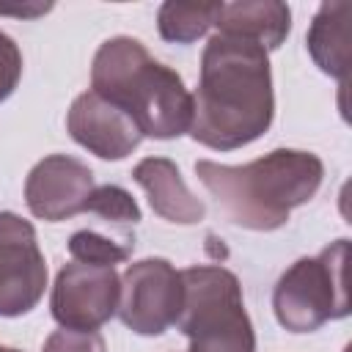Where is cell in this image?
I'll return each instance as SVG.
<instances>
[{"instance_id": "obj_1", "label": "cell", "mask_w": 352, "mask_h": 352, "mask_svg": "<svg viewBox=\"0 0 352 352\" xmlns=\"http://www.w3.org/2000/svg\"><path fill=\"white\" fill-rule=\"evenodd\" d=\"M275 118L270 55L253 41L214 33L201 55L190 138L214 151L258 140Z\"/></svg>"}, {"instance_id": "obj_2", "label": "cell", "mask_w": 352, "mask_h": 352, "mask_svg": "<svg viewBox=\"0 0 352 352\" xmlns=\"http://www.w3.org/2000/svg\"><path fill=\"white\" fill-rule=\"evenodd\" d=\"M195 173L234 226L275 231L289 220L292 209L305 206L319 192L324 165L311 151L275 148L245 165L198 160Z\"/></svg>"}, {"instance_id": "obj_3", "label": "cell", "mask_w": 352, "mask_h": 352, "mask_svg": "<svg viewBox=\"0 0 352 352\" xmlns=\"http://www.w3.org/2000/svg\"><path fill=\"white\" fill-rule=\"evenodd\" d=\"M91 91L121 107L143 138L170 140L190 132L192 94L176 69L154 60L132 36L99 44L91 63Z\"/></svg>"}, {"instance_id": "obj_4", "label": "cell", "mask_w": 352, "mask_h": 352, "mask_svg": "<svg viewBox=\"0 0 352 352\" xmlns=\"http://www.w3.org/2000/svg\"><path fill=\"white\" fill-rule=\"evenodd\" d=\"M176 327L190 338L187 352H256L253 322L242 286L226 267L195 264L182 270V311Z\"/></svg>"}, {"instance_id": "obj_5", "label": "cell", "mask_w": 352, "mask_h": 352, "mask_svg": "<svg viewBox=\"0 0 352 352\" xmlns=\"http://www.w3.org/2000/svg\"><path fill=\"white\" fill-rule=\"evenodd\" d=\"M349 239H336L316 256L297 258L272 289V311L289 333H314L349 316L346 294Z\"/></svg>"}, {"instance_id": "obj_6", "label": "cell", "mask_w": 352, "mask_h": 352, "mask_svg": "<svg viewBox=\"0 0 352 352\" xmlns=\"http://www.w3.org/2000/svg\"><path fill=\"white\" fill-rule=\"evenodd\" d=\"M182 311V272L168 258H140L121 275L118 319L138 336H160Z\"/></svg>"}, {"instance_id": "obj_7", "label": "cell", "mask_w": 352, "mask_h": 352, "mask_svg": "<svg viewBox=\"0 0 352 352\" xmlns=\"http://www.w3.org/2000/svg\"><path fill=\"white\" fill-rule=\"evenodd\" d=\"M47 289V261L30 220L0 212V316H22Z\"/></svg>"}, {"instance_id": "obj_8", "label": "cell", "mask_w": 352, "mask_h": 352, "mask_svg": "<svg viewBox=\"0 0 352 352\" xmlns=\"http://www.w3.org/2000/svg\"><path fill=\"white\" fill-rule=\"evenodd\" d=\"M121 278L116 267L69 261L58 270L50 314L69 330H99L118 311Z\"/></svg>"}, {"instance_id": "obj_9", "label": "cell", "mask_w": 352, "mask_h": 352, "mask_svg": "<svg viewBox=\"0 0 352 352\" xmlns=\"http://www.w3.org/2000/svg\"><path fill=\"white\" fill-rule=\"evenodd\" d=\"M94 170L69 154L38 160L25 179V204L33 217L60 223L88 209L94 192Z\"/></svg>"}, {"instance_id": "obj_10", "label": "cell", "mask_w": 352, "mask_h": 352, "mask_svg": "<svg viewBox=\"0 0 352 352\" xmlns=\"http://www.w3.org/2000/svg\"><path fill=\"white\" fill-rule=\"evenodd\" d=\"M66 129L74 143L99 160H124L143 140L135 121L94 91H85L72 102L66 113Z\"/></svg>"}, {"instance_id": "obj_11", "label": "cell", "mask_w": 352, "mask_h": 352, "mask_svg": "<svg viewBox=\"0 0 352 352\" xmlns=\"http://www.w3.org/2000/svg\"><path fill=\"white\" fill-rule=\"evenodd\" d=\"M132 179L140 184V190L148 198V206L162 220L176 226H195L204 220L206 206L198 195H192L173 160L146 157L132 168Z\"/></svg>"}, {"instance_id": "obj_12", "label": "cell", "mask_w": 352, "mask_h": 352, "mask_svg": "<svg viewBox=\"0 0 352 352\" xmlns=\"http://www.w3.org/2000/svg\"><path fill=\"white\" fill-rule=\"evenodd\" d=\"M217 33L245 38L258 44L261 50H278L292 30V8L278 0H239L223 3L217 22Z\"/></svg>"}, {"instance_id": "obj_13", "label": "cell", "mask_w": 352, "mask_h": 352, "mask_svg": "<svg viewBox=\"0 0 352 352\" xmlns=\"http://www.w3.org/2000/svg\"><path fill=\"white\" fill-rule=\"evenodd\" d=\"M349 14L352 3L346 0L322 3L305 33V47L314 63L341 85H346L349 77Z\"/></svg>"}, {"instance_id": "obj_14", "label": "cell", "mask_w": 352, "mask_h": 352, "mask_svg": "<svg viewBox=\"0 0 352 352\" xmlns=\"http://www.w3.org/2000/svg\"><path fill=\"white\" fill-rule=\"evenodd\" d=\"M220 6L223 3H162L157 11L160 36L170 44H192L217 22Z\"/></svg>"}, {"instance_id": "obj_15", "label": "cell", "mask_w": 352, "mask_h": 352, "mask_svg": "<svg viewBox=\"0 0 352 352\" xmlns=\"http://www.w3.org/2000/svg\"><path fill=\"white\" fill-rule=\"evenodd\" d=\"M135 239L132 236H107L96 228H82L69 236V253L74 261L82 264H99V267H116L132 256Z\"/></svg>"}, {"instance_id": "obj_16", "label": "cell", "mask_w": 352, "mask_h": 352, "mask_svg": "<svg viewBox=\"0 0 352 352\" xmlns=\"http://www.w3.org/2000/svg\"><path fill=\"white\" fill-rule=\"evenodd\" d=\"M85 212H91V214H96V217H102L104 223H113V226H135L140 220L138 201L118 184L94 187Z\"/></svg>"}, {"instance_id": "obj_17", "label": "cell", "mask_w": 352, "mask_h": 352, "mask_svg": "<svg viewBox=\"0 0 352 352\" xmlns=\"http://www.w3.org/2000/svg\"><path fill=\"white\" fill-rule=\"evenodd\" d=\"M41 352H107L104 338L96 330H52L41 346Z\"/></svg>"}, {"instance_id": "obj_18", "label": "cell", "mask_w": 352, "mask_h": 352, "mask_svg": "<svg viewBox=\"0 0 352 352\" xmlns=\"http://www.w3.org/2000/svg\"><path fill=\"white\" fill-rule=\"evenodd\" d=\"M22 77V52L11 36L0 30V102H6Z\"/></svg>"}, {"instance_id": "obj_19", "label": "cell", "mask_w": 352, "mask_h": 352, "mask_svg": "<svg viewBox=\"0 0 352 352\" xmlns=\"http://www.w3.org/2000/svg\"><path fill=\"white\" fill-rule=\"evenodd\" d=\"M50 8H52V3H16V6H6V3H0V14L28 16V19H33V16H41V14H47Z\"/></svg>"}, {"instance_id": "obj_20", "label": "cell", "mask_w": 352, "mask_h": 352, "mask_svg": "<svg viewBox=\"0 0 352 352\" xmlns=\"http://www.w3.org/2000/svg\"><path fill=\"white\" fill-rule=\"evenodd\" d=\"M0 352H19V349H14V346H3V344H0Z\"/></svg>"}]
</instances>
